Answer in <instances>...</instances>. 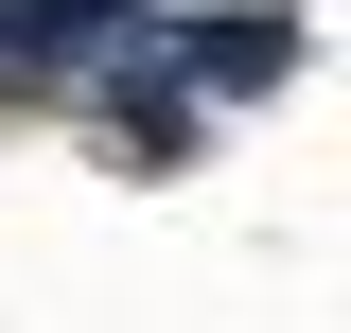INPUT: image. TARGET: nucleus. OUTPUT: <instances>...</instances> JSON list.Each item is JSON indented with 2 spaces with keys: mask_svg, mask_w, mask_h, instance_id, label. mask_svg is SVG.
Wrapping results in <instances>:
<instances>
[{
  "mask_svg": "<svg viewBox=\"0 0 351 333\" xmlns=\"http://www.w3.org/2000/svg\"><path fill=\"white\" fill-rule=\"evenodd\" d=\"M299 71V18L281 0H211V18H176V88H281Z\"/></svg>",
  "mask_w": 351,
  "mask_h": 333,
  "instance_id": "nucleus-1",
  "label": "nucleus"
}]
</instances>
